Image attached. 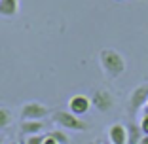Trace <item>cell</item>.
I'll use <instances>...</instances> for the list:
<instances>
[{
    "label": "cell",
    "instance_id": "6da1fadb",
    "mask_svg": "<svg viewBox=\"0 0 148 144\" xmlns=\"http://www.w3.org/2000/svg\"><path fill=\"white\" fill-rule=\"evenodd\" d=\"M99 65L103 68V72H105V76L110 80H116L118 76H122L127 66L123 55L118 49H112V48H103L99 51Z\"/></svg>",
    "mask_w": 148,
    "mask_h": 144
},
{
    "label": "cell",
    "instance_id": "7a4b0ae2",
    "mask_svg": "<svg viewBox=\"0 0 148 144\" xmlns=\"http://www.w3.org/2000/svg\"><path fill=\"white\" fill-rule=\"evenodd\" d=\"M49 119H51L53 125H57L59 129H63V131H87V123L84 121L82 118H78V116H74L72 112H69V110H57V112H53L51 116H49Z\"/></svg>",
    "mask_w": 148,
    "mask_h": 144
},
{
    "label": "cell",
    "instance_id": "3957f363",
    "mask_svg": "<svg viewBox=\"0 0 148 144\" xmlns=\"http://www.w3.org/2000/svg\"><path fill=\"white\" fill-rule=\"evenodd\" d=\"M19 116H21L23 121H42L44 118L49 116V108L42 102H38V100H29L21 106Z\"/></svg>",
    "mask_w": 148,
    "mask_h": 144
},
{
    "label": "cell",
    "instance_id": "277c9868",
    "mask_svg": "<svg viewBox=\"0 0 148 144\" xmlns=\"http://www.w3.org/2000/svg\"><path fill=\"white\" fill-rule=\"evenodd\" d=\"M148 102V83H140L137 85L129 95V100H127V108L131 112H139L140 108H144Z\"/></svg>",
    "mask_w": 148,
    "mask_h": 144
},
{
    "label": "cell",
    "instance_id": "5b68a950",
    "mask_svg": "<svg viewBox=\"0 0 148 144\" xmlns=\"http://www.w3.org/2000/svg\"><path fill=\"white\" fill-rule=\"evenodd\" d=\"M91 97L87 95H82V93H78V95H72L69 99V112H72L74 116H84V114H87V110L91 108Z\"/></svg>",
    "mask_w": 148,
    "mask_h": 144
},
{
    "label": "cell",
    "instance_id": "8992f818",
    "mask_svg": "<svg viewBox=\"0 0 148 144\" xmlns=\"http://www.w3.org/2000/svg\"><path fill=\"white\" fill-rule=\"evenodd\" d=\"M91 104L99 112H110L112 106H114V97L108 89H97L91 95Z\"/></svg>",
    "mask_w": 148,
    "mask_h": 144
},
{
    "label": "cell",
    "instance_id": "52a82bcc",
    "mask_svg": "<svg viewBox=\"0 0 148 144\" xmlns=\"http://www.w3.org/2000/svg\"><path fill=\"white\" fill-rule=\"evenodd\" d=\"M108 142L127 144V125H123V123H112L108 127Z\"/></svg>",
    "mask_w": 148,
    "mask_h": 144
},
{
    "label": "cell",
    "instance_id": "ba28073f",
    "mask_svg": "<svg viewBox=\"0 0 148 144\" xmlns=\"http://www.w3.org/2000/svg\"><path fill=\"white\" fill-rule=\"evenodd\" d=\"M19 13V0H0V15L15 17Z\"/></svg>",
    "mask_w": 148,
    "mask_h": 144
},
{
    "label": "cell",
    "instance_id": "9c48e42d",
    "mask_svg": "<svg viewBox=\"0 0 148 144\" xmlns=\"http://www.w3.org/2000/svg\"><path fill=\"white\" fill-rule=\"evenodd\" d=\"M46 129L44 121H21V133L25 136L31 135H42V131Z\"/></svg>",
    "mask_w": 148,
    "mask_h": 144
},
{
    "label": "cell",
    "instance_id": "30bf717a",
    "mask_svg": "<svg viewBox=\"0 0 148 144\" xmlns=\"http://www.w3.org/2000/svg\"><path fill=\"white\" fill-rule=\"evenodd\" d=\"M143 136L144 135H143V131H140L139 125H135V123L127 125V144H139Z\"/></svg>",
    "mask_w": 148,
    "mask_h": 144
},
{
    "label": "cell",
    "instance_id": "8fae6325",
    "mask_svg": "<svg viewBox=\"0 0 148 144\" xmlns=\"http://www.w3.org/2000/svg\"><path fill=\"white\" fill-rule=\"evenodd\" d=\"M13 121V114L10 108H6V106H0V129H6V127H10Z\"/></svg>",
    "mask_w": 148,
    "mask_h": 144
},
{
    "label": "cell",
    "instance_id": "7c38bea8",
    "mask_svg": "<svg viewBox=\"0 0 148 144\" xmlns=\"http://www.w3.org/2000/svg\"><path fill=\"white\" fill-rule=\"evenodd\" d=\"M48 135L51 136L55 142H59V144H69L70 142V140H69V135H66L63 129H53V131H49Z\"/></svg>",
    "mask_w": 148,
    "mask_h": 144
},
{
    "label": "cell",
    "instance_id": "4fadbf2b",
    "mask_svg": "<svg viewBox=\"0 0 148 144\" xmlns=\"http://www.w3.org/2000/svg\"><path fill=\"white\" fill-rule=\"evenodd\" d=\"M44 140H46V135H31V136H25L23 144H44Z\"/></svg>",
    "mask_w": 148,
    "mask_h": 144
},
{
    "label": "cell",
    "instance_id": "5bb4252c",
    "mask_svg": "<svg viewBox=\"0 0 148 144\" xmlns=\"http://www.w3.org/2000/svg\"><path fill=\"white\" fill-rule=\"evenodd\" d=\"M139 127H140V131H143V135H148V114H144L143 118H140Z\"/></svg>",
    "mask_w": 148,
    "mask_h": 144
},
{
    "label": "cell",
    "instance_id": "9a60e30c",
    "mask_svg": "<svg viewBox=\"0 0 148 144\" xmlns=\"http://www.w3.org/2000/svg\"><path fill=\"white\" fill-rule=\"evenodd\" d=\"M44 144H59V142H55V140H53L49 135H46V140H44Z\"/></svg>",
    "mask_w": 148,
    "mask_h": 144
},
{
    "label": "cell",
    "instance_id": "2e32d148",
    "mask_svg": "<svg viewBox=\"0 0 148 144\" xmlns=\"http://www.w3.org/2000/svg\"><path fill=\"white\" fill-rule=\"evenodd\" d=\"M139 144H148V135H144L143 139H140V142Z\"/></svg>",
    "mask_w": 148,
    "mask_h": 144
},
{
    "label": "cell",
    "instance_id": "e0dca14e",
    "mask_svg": "<svg viewBox=\"0 0 148 144\" xmlns=\"http://www.w3.org/2000/svg\"><path fill=\"white\" fill-rule=\"evenodd\" d=\"M144 114H148V102H146V106H144Z\"/></svg>",
    "mask_w": 148,
    "mask_h": 144
},
{
    "label": "cell",
    "instance_id": "ac0fdd59",
    "mask_svg": "<svg viewBox=\"0 0 148 144\" xmlns=\"http://www.w3.org/2000/svg\"><path fill=\"white\" fill-rule=\"evenodd\" d=\"M93 144H105V142H101V140H95V142H93Z\"/></svg>",
    "mask_w": 148,
    "mask_h": 144
},
{
    "label": "cell",
    "instance_id": "d6986e66",
    "mask_svg": "<svg viewBox=\"0 0 148 144\" xmlns=\"http://www.w3.org/2000/svg\"><path fill=\"white\" fill-rule=\"evenodd\" d=\"M0 144H4V139H2V136H0Z\"/></svg>",
    "mask_w": 148,
    "mask_h": 144
},
{
    "label": "cell",
    "instance_id": "ffe728a7",
    "mask_svg": "<svg viewBox=\"0 0 148 144\" xmlns=\"http://www.w3.org/2000/svg\"><path fill=\"white\" fill-rule=\"evenodd\" d=\"M116 2H125V0H116Z\"/></svg>",
    "mask_w": 148,
    "mask_h": 144
},
{
    "label": "cell",
    "instance_id": "44dd1931",
    "mask_svg": "<svg viewBox=\"0 0 148 144\" xmlns=\"http://www.w3.org/2000/svg\"><path fill=\"white\" fill-rule=\"evenodd\" d=\"M10 144H19V142H10Z\"/></svg>",
    "mask_w": 148,
    "mask_h": 144
},
{
    "label": "cell",
    "instance_id": "7402d4cb",
    "mask_svg": "<svg viewBox=\"0 0 148 144\" xmlns=\"http://www.w3.org/2000/svg\"><path fill=\"white\" fill-rule=\"evenodd\" d=\"M105 144H112V142H105Z\"/></svg>",
    "mask_w": 148,
    "mask_h": 144
}]
</instances>
